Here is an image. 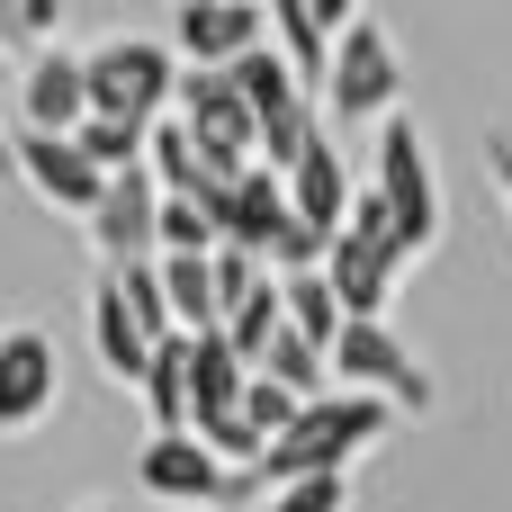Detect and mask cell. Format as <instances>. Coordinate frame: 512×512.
Masks as SVG:
<instances>
[{
    "instance_id": "1",
    "label": "cell",
    "mask_w": 512,
    "mask_h": 512,
    "mask_svg": "<svg viewBox=\"0 0 512 512\" xmlns=\"http://www.w3.org/2000/svg\"><path fill=\"white\" fill-rule=\"evenodd\" d=\"M378 432H387V396H369V387L306 396V405H297V423H288V432L243 468V495L288 486V477H351V459H360Z\"/></svg>"
},
{
    "instance_id": "2",
    "label": "cell",
    "mask_w": 512,
    "mask_h": 512,
    "mask_svg": "<svg viewBox=\"0 0 512 512\" xmlns=\"http://www.w3.org/2000/svg\"><path fill=\"white\" fill-rule=\"evenodd\" d=\"M324 99H333V117H351V126L396 117V99H405V54H396V36H387L378 18H351V27L333 36V54H324Z\"/></svg>"
},
{
    "instance_id": "3",
    "label": "cell",
    "mask_w": 512,
    "mask_h": 512,
    "mask_svg": "<svg viewBox=\"0 0 512 512\" xmlns=\"http://www.w3.org/2000/svg\"><path fill=\"white\" fill-rule=\"evenodd\" d=\"M378 198H387V225H396L405 261L441 243V180H432V153H423L414 117H378Z\"/></svg>"
},
{
    "instance_id": "4",
    "label": "cell",
    "mask_w": 512,
    "mask_h": 512,
    "mask_svg": "<svg viewBox=\"0 0 512 512\" xmlns=\"http://www.w3.org/2000/svg\"><path fill=\"white\" fill-rule=\"evenodd\" d=\"M171 81H180V63H171V45H153V36H108L99 54H81V90H90L99 117L153 126V117L171 108Z\"/></svg>"
},
{
    "instance_id": "5",
    "label": "cell",
    "mask_w": 512,
    "mask_h": 512,
    "mask_svg": "<svg viewBox=\"0 0 512 512\" xmlns=\"http://www.w3.org/2000/svg\"><path fill=\"white\" fill-rule=\"evenodd\" d=\"M171 108H180V126L198 135V153H207L216 171H243V162H261L252 99H243V81H234L225 63H180V81H171Z\"/></svg>"
},
{
    "instance_id": "6",
    "label": "cell",
    "mask_w": 512,
    "mask_h": 512,
    "mask_svg": "<svg viewBox=\"0 0 512 512\" xmlns=\"http://www.w3.org/2000/svg\"><path fill=\"white\" fill-rule=\"evenodd\" d=\"M333 378L342 387H369V396H387V405H405V414H432V369L387 333V315H342V333H333Z\"/></svg>"
},
{
    "instance_id": "7",
    "label": "cell",
    "mask_w": 512,
    "mask_h": 512,
    "mask_svg": "<svg viewBox=\"0 0 512 512\" xmlns=\"http://www.w3.org/2000/svg\"><path fill=\"white\" fill-rule=\"evenodd\" d=\"M234 81H243V99H252V135H261V162L270 171H288L297 153H306V135H315V108H306V81L288 72V54L279 45H252L243 63H225Z\"/></svg>"
},
{
    "instance_id": "8",
    "label": "cell",
    "mask_w": 512,
    "mask_h": 512,
    "mask_svg": "<svg viewBox=\"0 0 512 512\" xmlns=\"http://www.w3.org/2000/svg\"><path fill=\"white\" fill-rule=\"evenodd\" d=\"M135 477H144V495H153V504H189V512L243 504V468H225L198 432H153V441H144V459H135Z\"/></svg>"
},
{
    "instance_id": "9",
    "label": "cell",
    "mask_w": 512,
    "mask_h": 512,
    "mask_svg": "<svg viewBox=\"0 0 512 512\" xmlns=\"http://www.w3.org/2000/svg\"><path fill=\"white\" fill-rule=\"evenodd\" d=\"M153 207H162V189H153L144 162H126V171L99 180V207H90L81 225H90V243H99L108 270H117V261H153Z\"/></svg>"
},
{
    "instance_id": "10",
    "label": "cell",
    "mask_w": 512,
    "mask_h": 512,
    "mask_svg": "<svg viewBox=\"0 0 512 512\" xmlns=\"http://www.w3.org/2000/svg\"><path fill=\"white\" fill-rule=\"evenodd\" d=\"M63 396V360L36 324H9L0 333V432H36Z\"/></svg>"
},
{
    "instance_id": "11",
    "label": "cell",
    "mask_w": 512,
    "mask_h": 512,
    "mask_svg": "<svg viewBox=\"0 0 512 512\" xmlns=\"http://www.w3.org/2000/svg\"><path fill=\"white\" fill-rule=\"evenodd\" d=\"M315 270L333 279L342 315H387V297H396V279H405V252H396L387 234H360V225H342V234L324 243V261H315Z\"/></svg>"
},
{
    "instance_id": "12",
    "label": "cell",
    "mask_w": 512,
    "mask_h": 512,
    "mask_svg": "<svg viewBox=\"0 0 512 512\" xmlns=\"http://www.w3.org/2000/svg\"><path fill=\"white\" fill-rule=\"evenodd\" d=\"M18 180H27L45 207H63V216H90L108 171H99L72 135H36V126H27V135H18Z\"/></svg>"
},
{
    "instance_id": "13",
    "label": "cell",
    "mask_w": 512,
    "mask_h": 512,
    "mask_svg": "<svg viewBox=\"0 0 512 512\" xmlns=\"http://www.w3.org/2000/svg\"><path fill=\"white\" fill-rule=\"evenodd\" d=\"M171 45H180V63H243L261 45V0H180Z\"/></svg>"
},
{
    "instance_id": "14",
    "label": "cell",
    "mask_w": 512,
    "mask_h": 512,
    "mask_svg": "<svg viewBox=\"0 0 512 512\" xmlns=\"http://www.w3.org/2000/svg\"><path fill=\"white\" fill-rule=\"evenodd\" d=\"M18 117L36 126V135H72L81 117H90V90H81V54H27V72H18Z\"/></svg>"
},
{
    "instance_id": "15",
    "label": "cell",
    "mask_w": 512,
    "mask_h": 512,
    "mask_svg": "<svg viewBox=\"0 0 512 512\" xmlns=\"http://www.w3.org/2000/svg\"><path fill=\"white\" fill-rule=\"evenodd\" d=\"M279 180H288V216H297V225H315V234L333 243V234H342V207H351V171H342L333 135H306V153H297Z\"/></svg>"
},
{
    "instance_id": "16",
    "label": "cell",
    "mask_w": 512,
    "mask_h": 512,
    "mask_svg": "<svg viewBox=\"0 0 512 512\" xmlns=\"http://www.w3.org/2000/svg\"><path fill=\"white\" fill-rule=\"evenodd\" d=\"M279 225H288V180H279L270 162H243V171L225 180V198H216V234L243 243V252H270Z\"/></svg>"
},
{
    "instance_id": "17",
    "label": "cell",
    "mask_w": 512,
    "mask_h": 512,
    "mask_svg": "<svg viewBox=\"0 0 512 512\" xmlns=\"http://www.w3.org/2000/svg\"><path fill=\"white\" fill-rule=\"evenodd\" d=\"M153 342H162V333H144V324H135V306H126V288L99 270V279H90V351H99V369L135 387V378H144V351H153Z\"/></svg>"
},
{
    "instance_id": "18",
    "label": "cell",
    "mask_w": 512,
    "mask_h": 512,
    "mask_svg": "<svg viewBox=\"0 0 512 512\" xmlns=\"http://www.w3.org/2000/svg\"><path fill=\"white\" fill-rule=\"evenodd\" d=\"M144 414H153V432H189V333H162L153 351H144Z\"/></svg>"
},
{
    "instance_id": "19",
    "label": "cell",
    "mask_w": 512,
    "mask_h": 512,
    "mask_svg": "<svg viewBox=\"0 0 512 512\" xmlns=\"http://www.w3.org/2000/svg\"><path fill=\"white\" fill-rule=\"evenodd\" d=\"M279 324H288V306H279V270H252V279H243V297H225V315H216V333L243 351V369L261 360V342H270Z\"/></svg>"
},
{
    "instance_id": "20",
    "label": "cell",
    "mask_w": 512,
    "mask_h": 512,
    "mask_svg": "<svg viewBox=\"0 0 512 512\" xmlns=\"http://www.w3.org/2000/svg\"><path fill=\"white\" fill-rule=\"evenodd\" d=\"M252 369H261V378H279L288 396H324V369H333V360H324V342H306L297 324H279V333L261 342V360H252Z\"/></svg>"
},
{
    "instance_id": "21",
    "label": "cell",
    "mask_w": 512,
    "mask_h": 512,
    "mask_svg": "<svg viewBox=\"0 0 512 512\" xmlns=\"http://www.w3.org/2000/svg\"><path fill=\"white\" fill-rule=\"evenodd\" d=\"M279 306H288V324H297L306 342L333 351V333H342V297H333L324 270H288V279H279Z\"/></svg>"
},
{
    "instance_id": "22",
    "label": "cell",
    "mask_w": 512,
    "mask_h": 512,
    "mask_svg": "<svg viewBox=\"0 0 512 512\" xmlns=\"http://www.w3.org/2000/svg\"><path fill=\"white\" fill-rule=\"evenodd\" d=\"M225 234H216V216L198 207V198H171L162 189V207H153V252H216Z\"/></svg>"
},
{
    "instance_id": "23",
    "label": "cell",
    "mask_w": 512,
    "mask_h": 512,
    "mask_svg": "<svg viewBox=\"0 0 512 512\" xmlns=\"http://www.w3.org/2000/svg\"><path fill=\"white\" fill-rule=\"evenodd\" d=\"M72 144H81L99 171H126V162H144V126H135V117H99V108H90V117L72 126Z\"/></svg>"
},
{
    "instance_id": "24",
    "label": "cell",
    "mask_w": 512,
    "mask_h": 512,
    "mask_svg": "<svg viewBox=\"0 0 512 512\" xmlns=\"http://www.w3.org/2000/svg\"><path fill=\"white\" fill-rule=\"evenodd\" d=\"M297 405H306V396H288L279 378H261V369L243 378V423H252V441H261V450H270V441L297 423Z\"/></svg>"
},
{
    "instance_id": "25",
    "label": "cell",
    "mask_w": 512,
    "mask_h": 512,
    "mask_svg": "<svg viewBox=\"0 0 512 512\" xmlns=\"http://www.w3.org/2000/svg\"><path fill=\"white\" fill-rule=\"evenodd\" d=\"M270 512H351V477H288L270 486Z\"/></svg>"
},
{
    "instance_id": "26",
    "label": "cell",
    "mask_w": 512,
    "mask_h": 512,
    "mask_svg": "<svg viewBox=\"0 0 512 512\" xmlns=\"http://www.w3.org/2000/svg\"><path fill=\"white\" fill-rule=\"evenodd\" d=\"M261 261H270V270H279V279H288V270H315V261H324V234H315V225H297V216H288V225H279V234H270V252H261Z\"/></svg>"
},
{
    "instance_id": "27",
    "label": "cell",
    "mask_w": 512,
    "mask_h": 512,
    "mask_svg": "<svg viewBox=\"0 0 512 512\" xmlns=\"http://www.w3.org/2000/svg\"><path fill=\"white\" fill-rule=\"evenodd\" d=\"M54 27V0H0V45H27Z\"/></svg>"
},
{
    "instance_id": "28",
    "label": "cell",
    "mask_w": 512,
    "mask_h": 512,
    "mask_svg": "<svg viewBox=\"0 0 512 512\" xmlns=\"http://www.w3.org/2000/svg\"><path fill=\"white\" fill-rule=\"evenodd\" d=\"M486 162H495V189H504V216H512V135H486Z\"/></svg>"
},
{
    "instance_id": "29",
    "label": "cell",
    "mask_w": 512,
    "mask_h": 512,
    "mask_svg": "<svg viewBox=\"0 0 512 512\" xmlns=\"http://www.w3.org/2000/svg\"><path fill=\"white\" fill-rule=\"evenodd\" d=\"M351 18H360V0H315V27H324V36H342Z\"/></svg>"
},
{
    "instance_id": "30",
    "label": "cell",
    "mask_w": 512,
    "mask_h": 512,
    "mask_svg": "<svg viewBox=\"0 0 512 512\" xmlns=\"http://www.w3.org/2000/svg\"><path fill=\"white\" fill-rule=\"evenodd\" d=\"M9 171H18V135L0 126V180H9Z\"/></svg>"
},
{
    "instance_id": "31",
    "label": "cell",
    "mask_w": 512,
    "mask_h": 512,
    "mask_svg": "<svg viewBox=\"0 0 512 512\" xmlns=\"http://www.w3.org/2000/svg\"><path fill=\"white\" fill-rule=\"evenodd\" d=\"M90 512H117V504H90Z\"/></svg>"
}]
</instances>
